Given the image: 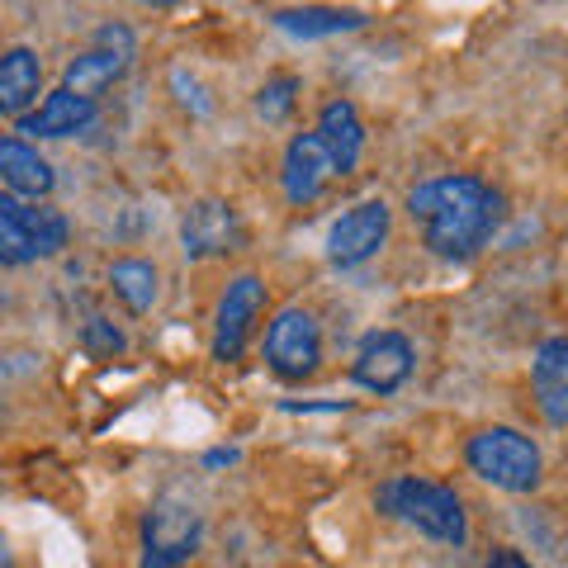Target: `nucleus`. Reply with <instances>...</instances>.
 Instances as JSON below:
<instances>
[{
	"label": "nucleus",
	"instance_id": "11",
	"mask_svg": "<svg viewBox=\"0 0 568 568\" xmlns=\"http://www.w3.org/2000/svg\"><path fill=\"white\" fill-rule=\"evenodd\" d=\"M242 242H246L242 213L227 204V200H194L185 209V219H181V246H185L190 261L242 252Z\"/></svg>",
	"mask_w": 568,
	"mask_h": 568
},
{
	"label": "nucleus",
	"instance_id": "24",
	"mask_svg": "<svg viewBox=\"0 0 568 568\" xmlns=\"http://www.w3.org/2000/svg\"><path fill=\"white\" fill-rule=\"evenodd\" d=\"M0 568H14V549H10V536L0 530Z\"/></svg>",
	"mask_w": 568,
	"mask_h": 568
},
{
	"label": "nucleus",
	"instance_id": "16",
	"mask_svg": "<svg viewBox=\"0 0 568 568\" xmlns=\"http://www.w3.org/2000/svg\"><path fill=\"white\" fill-rule=\"evenodd\" d=\"M313 133L323 138L336 175H351L355 166H361V156H365V119H361V110H355L351 100H327L323 110H317V129Z\"/></svg>",
	"mask_w": 568,
	"mask_h": 568
},
{
	"label": "nucleus",
	"instance_id": "19",
	"mask_svg": "<svg viewBox=\"0 0 568 568\" xmlns=\"http://www.w3.org/2000/svg\"><path fill=\"white\" fill-rule=\"evenodd\" d=\"M110 290L123 298L129 313H152L156 298H162V275H156L152 261L142 256H123L110 265Z\"/></svg>",
	"mask_w": 568,
	"mask_h": 568
},
{
	"label": "nucleus",
	"instance_id": "15",
	"mask_svg": "<svg viewBox=\"0 0 568 568\" xmlns=\"http://www.w3.org/2000/svg\"><path fill=\"white\" fill-rule=\"evenodd\" d=\"M43 95V62L33 48H6L0 52V119H24L39 110Z\"/></svg>",
	"mask_w": 568,
	"mask_h": 568
},
{
	"label": "nucleus",
	"instance_id": "7",
	"mask_svg": "<svg viewBox=\"0 0 568 568\" xmlns=\"http://www.w3.org/2000/svg\"><path fill=\"white\" fill-rule=\"evenodd\" d=\"M261 355H265V365H271L275 379L304 384L317 375V365H323V327H317V317L298 304L280 308L271 317V327H265Z\"/></svg>",
	"mask_w": 568,
	"mask_h": 568
},
{
	"label": "nucleus",
	"instance_id": "23",
	"mask_svg": "<svg viewBox=\"0 0 568 568\" xmlns=\"http://www.w3.org/2000/svg\"><path fill=\"white\" fill-rule=\"evenodd\" d=\"M233 459H237V450H209V455H204V465H209V469H219V465H233Z\"/></svg>",
	"mask_w": 568,
	"mask_h": 568
},
{
	"label": "nucleus",
	"instance_id": "14",
	"mask_svg": "<svg viewBox=\"0 0 568 568\" xmlns=\"http://www.w3.org/2000/svg\"><path fill=\"white\" fill-rule=\"evenodd\" d=\"M0 190L20 194L29 204H48V194L58 190L48 156L24 138H0Z\"/></svg>",
	"mask_w": 568,
	"mask_h": 568
},
{
	"label": "nucleus",
	"instance_id": "12",
	"mask_svg": "<svg viewBox=\"0 0 568 568\" xmlns=\"http://www.w3.org/2000/svg\"><path fill=\"white\" fill-rule=\"evenodd\" d=\"M332 181H342V175H336L323 138H317V133H294L290 148H284V162H280L284 200H290V204H317Z\"/></svg>",
	"mask_w": 568,
	"mask_h": 568
},
{
	"label": "nucleus",
	"instance_id": "5",
	"mask_svg": "<svg viewBox=\"0 0 568 568\" xmlns=\"http://www.w3.org/2000/svg\"><path fill=\"white\" fill-rule=\"evenodd\" d=\"M204 540V517L194 511L185 497H156L142 517V559L138 568H185L194 555H200Z\"/></svg>",
	"mask_w": 568,
	"mask_h": 568
},
{
	"label": "nucleus",
	"instance_id": "2",
	"mask_svg": "<svg viewBox=\"0 0 568 568\" xmlns=\"http://www.w3.org/2000/svg\"><path fill=\"white\" fill-rule=\"evenodd\" d=\"M375 507L388 521L413 526L417 536L436 540V545H465L469 540V517L459 493L436 484V478H417V474H394L375 488Z\"/></svg>",
	"mask_w": 568,
	"mask_h": 568
},
{
	"label": "nucleus",
	"instance_id": "20",
	"mask_svg": "<svg viewBox=\"0 0 568 568\" xmlns=\"http://www.w3.org/2000/svg\"><path fill=\"white\" fill-rule=\"evenodd\" d=\"M298 91H304V81L298 77H290V71H284V77H271L256 91V114L265 119V123H284L294 114V104H298Z\"/></svg>",
	"mask_w": 568,
	"mask_h": 568
},
{
	"label": "nucleus",
	"instance_id": "9",
	"mask_svg": "<svg viewBox=\"0 0 568 568\" xmlns=\"http://www.w3.org/2000/svg\"><path fill=\"white\" fill-rule=\"evenodd\" d=\"M388 233H394V209L384 200H361L351 204L342 219L327 227V261L336 271H355V265L375 261L384 252Z\"/></svg>",
	"mask_w": 568,
	"mask_h": 568
},
{
	"label": "nucleus",
	"instance_id": "1",
	"mask_svg": "<svg viewBox=\"0 0 568 568\" xmlns=\"http://www.w3.org/2000/svg\"><path fill=\"white\" fill-rule=\"evenodd\" d=\"M407 213L422 227L432 256L469 261L503 227V190H493L478 175H436L407 190Z\"/></svg>",
	"mask_w": 568,
	"mask_h": 568
},
{
	"label": "nucleus",
	"instance_id": "21",
	"mask_svg": "<svg viewBox=\"0 0 568 568\" xmlns=\"http://www.w3.org/2000/svg\"><path fill=\"white\" fill-rule=\"evenodd\" d=\"M81 342L91 346L95 355H119V351H123V332H114L110 323H104V317H91V323H85V332H81Z\"/></svg>",
	"mask_w": 568,
	"mask_h": 568
},
{
	"label": "nucleus",
	"instance_id": "13",
	"mask_svg": "<svg viewBox=\"0 0 568 568\" xmlns=\"http://www.w3.org/2000/svg\"><path fill=\"white\" fill-rule=\"evenodd\" d=\"M530 394L549 426H568V336H545L530 355Z\"/></svg>",
	"mask_w": 568,
	"mask_h": 568
},
{
	"label": "nucleus",
	"instance_id": "8",
	"mask_svg": "<svg viewBox=\"0 0 568 568\" xmlns=\"http://www.w3.org/2000/svg\"><path fill=\"white\" fill-rule=\"evenodd\" d=\"M265 304H271V290H265L261 275L246 271L237 280H227L219 308H213V361L219 365L242 361V351H246V342H252Z\"/></svg>",
	"mask_w": 568,
	"mask_h": 568
},
{
	"label": "nucleus",
	"instance_id": "4",
	"mask_svg": "<svg viewBox=\"0 0 568 568\" xmlns=\"http://www.w3.org/2000/svg\"><path fill=\"white\" fill-rule=\"evenodd\" d=\"M67 242H71V223L62 209L29 204L20 194L0 190V271L52 261V256H62Z\"/></svg>",
	"mask_w": 568,
	"mask_h": 568
},
{
	"label": "nucleus",
	"instance_id": "18",
	"mask_svg": "<svg viewBox=\"0 0 568 568\" xmlns=\"http://www.w3.org/2000/svg\"><path fill=\"white\" fill-rule=\"evenodd\" d=\"M271 24L290 39H332V33H351L365 29L369 14L365 10H336V6H304V10H275Z\"/></svg>",
	"mask_w": 568,
	"mask_h": 568
},
{
	"label": "nucleus",
	"instance_id": "3",
	"mask_svg": "<svg viewBox=\"0 0 568 568\" xmlns=\"http://www.w3.org/2000/svg\"><path fill=\"white\" fill-rule=\"evenodd\" d=\"M465 465L497 493H536L545 478V455L517 426H484L465 440Z\"/></svg>",
	"mask_w": 568,
	"mask_h": 568
},
{
	"label": "nucleus",
	"instance_id": "10",
	"mask_svg": "<svg viewBox=\"0 0 568 568\" xmlns=\"http://www.w3.org/2000/svg\"><path fill=\"white\" fill-rule=\"evenodd\" d=\"M417 369V346L407 342L403 332H365L361 346H355V361H351V379L375 398H388L413 379Z\"/></svg>",
	"mask_w": 568,
	"mask_h": 568
},
{
	"label": "nucleus",
	"instance_id": "6",
	"mask_svg": "<svg viewBox=\"0 0 568 568\" xmlns=\"http://www.w3.org/2000/svg\"><path fill=\"white\" fill-rule=\"evenodd\" d=\"M133 58H138V33H133L129 24H100L95 39H91V48L77 52V58L67 62L62 91L100 104L104 91H114V85L129 77Z\"/></svg>",
	"mask_w": 568,
	"mask_h": 568
},
{
	"label": "nucleus",
	"instance_id": "22",
	"mask_svg": "<svg viewBox=\"0 0 568 568\" xmlns=\"http://www.w3.org/2000/svg\"><path fill=\"white\" fill-rule=\"evenodd\" d=\"M488 568H536V564H530L517 545H497L488 555Z\"/></svg>",
	"mask_w": 568,
	"mask_h": 568
},
{
	"label": "nucleus",
	"instance_id": "17",
	"mask_svg": "<svg viewBox=\"0 0 568 568\" xmlns=\"http://www.w3.org/2000/svg\"><path fill=\"white\" fill-rule=\"evenodd\" d=\"M100 114V104L95 100H81V95H71V91H48L43 104L33 114L20 119V133L24 142H39V138H71V133H85L95 123Z\"/></svg>",
	"mask_w": 568,
	"mask_h": 568
}]
</instances>
